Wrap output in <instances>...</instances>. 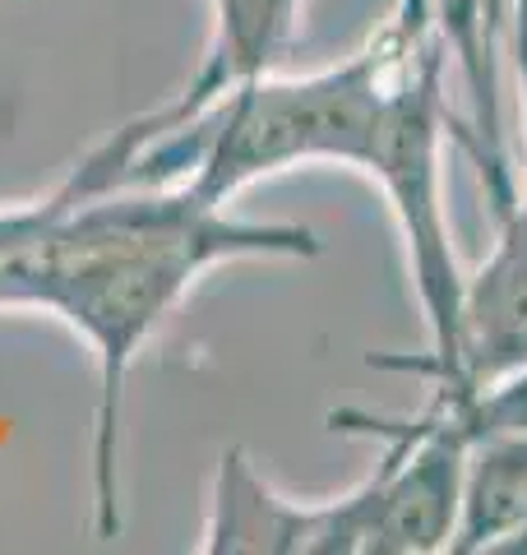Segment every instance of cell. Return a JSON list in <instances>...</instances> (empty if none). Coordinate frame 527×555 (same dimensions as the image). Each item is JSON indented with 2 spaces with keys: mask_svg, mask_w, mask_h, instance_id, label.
<instances>
[{
  "mask_svg": "<svg viewBox=\"0 0 527 555\" xmlns=\"http://www.w3.org/2000/svg\"><path fill=\"white\" fill-rule=\"evenodd\" d=\"M324 241L301 222H259L190 185L83 190L65 171L42 199L0 208V306L47 310L98 361L93 528L120 532L116 454L130 366L195 283L236 259H314Z\"/></svg>",
  "mask_w": 527,
  "mask_h": 555,
  "instance_id": "cell-1",
  "label": "cell"
},
{
  "mask_svg": "<svg viewBox=\"0 0 527 555\" xmlns=\"http://www.w3.org/2000/svg\"><path fill=\"white\" fill-rule=\"evenodd\" d=\"M416 33L426 28H408L389 14L375 38L338 65L310 75H259L171 126L134 116L88 149L69 177L83 190L190 185L214 204H232L255 181L314 163L365 177L394 75Z\"/></svg>",
  "mask_w": 527,
  "mask_h": 555,
  "instance_id": "cell-2",
  "label": "cell"
},
{
  "mask_svg": "<svg viewBox=\"0 0 527 555\" xmlns=\"http://www.w3.org/2000/svg\"><path fill=\"white\" fill-rule=\"evenodd\" d=\"M453 120L459 112L449 102V61L426 28L408 42V56L389 89V107H384L375 158L365 167V181L384 195L398 222L421 324H426V352H375V371L435 379L453 366V352H459V306L467 273L453 250L445 208V144H453Z\"/></svg>",
  "mask_w": 527,
  "mask_h": 555,
  "instance_id": "cell-3",
  "label": "cell"
},
{
  "mask_svg": "<svg viewBox=\"0 0 527 555\" xmlns=\"http://www.w3.org/2000/svg\"><path fill=\"white\" fill-rule=\"evenodd\" d=\"M338 436L380 440L384 454L375 473L347 491L357 555H435L453 546L463 505L467 440L435 412H329Z\"/></svg>",
  "mask_w": 527,
  "mask_h": 555,
  "instance_id": "cell-4",
  "label": "cell"
},
{
  "mask_svg": "<svg viewBox=\"0 0 527 555\" xmlns=\"http://www.w3.org/2000/svg\"><path fill=\"white\" fill-rule=\"evenodd\" d=\"M527 366V190L496 214V241L463 278L459 352L430 389H481L490 379Z\"/></svg>",
  "mask_w": 527,
  "mask_h": 555,
  "instance_id": "cell-5",
  "label": "cell"
},
{
  "mask_svg": "<svg viewBox=\"0 0 527 555\" xmlns=\"http://www.w3.org/2000/svg\"><path fill=\"white\" fill-rule=\"evenodd\" d=\"M200 546L208 555H329L333 518L324 500L283 495L245 449H222L208 481Z\"/></svg>",
  "mask_w": 527,
  "mask_h": 555,
  "instance_id": "cell-6",
  "label": "cell"
},
{
  "mask_svg": "<svg viewBox=\"0 0 527 555\" xmlns=\"http://www.w3.org/2000/svg\"><path fill=\"white\" fill-rule=\"evenodd\" d=\"M301 5L306 0H218V5H208L214 24H208V47L195 65V75L167 102L149 107L144 120L149 126H171V120L195 116L214 98L232 93L236 83L273 75L283 51L296 42Z\"/></svg>",
  "mask_w": 527,
  "mask_h": 555,
  "instance_id": "cell-7",
  "label": "cell"
},
{
  "mask_svg": "<svg viewBox=\"0 0 527 555\" xmlns=\"http://www.w3.org/2000/svg\"><path fill=\"white\" fill-rule=\"evenodd\" d=\"M527 532V430L481 436L467 444L463 505L453 555L509 551Z\"/></svg>",
  "mask_w": 527,
  "mask_h": 555,
  "instance_id": "cell-8",
  "label": "cell"
},
{
  "mask_svg": "<svg viewBox=\"0 0 527 555\" xmlns=\"http://www.w3.org/2000/svg\"><path fill=\"white\" fill-rule=\"evenodd\" d=\"M504 61L514 65V79H518V120H523L518 185L527 190V0H509V42H504Z\"/></svg>",
  "mask_w": 527,
  "mask_h": 555,
  "instance_id": "cell-9",
  "label": "cell"
},
{
  "mask_svg": "<svg viewBox=\"0 0 527 555\" xmlns=\"http://www.w3.org/2000/svg\"><path fill=\"white\" fill-rule=\"evenodd\" d=\"M509 551H527V532H523V537H518V542H514V546H509Z\"/></svg>",
  "mask_w": 527,
  "mask_h": 555,
  "instance_id": "cell-10",
  "label": "cell"
},
{
  "mask_svg": "<svg viewBox=\"0 0 527 555\" xmlns=\"http://www.w3.org/2000/svg\"><path fill=\"white\" fill-rule=\"evenodd\" d=\"M208 5H218V0H208Z\"/></svg>",
  "mask_w": 527,
  "mask_h": 555,
  "instance_id": "cell-11",
  "label": "cell"
}]
</instances>
